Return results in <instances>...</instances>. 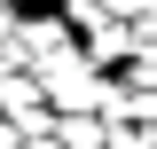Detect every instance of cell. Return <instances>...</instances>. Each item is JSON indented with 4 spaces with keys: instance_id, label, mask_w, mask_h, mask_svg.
I'll list each match as a JSON object with an SVG mask.
<instances>
[{
    "instance_id": "1",
    "label": "cell",
    "mask_w": 157,
    "mask_h": 149,
    "mask_svg": "<svg viewBox=\"0 0 157 149\" xmlns=\"http://www.w3.org/2000/svg\"><path fill=\"white\" fill-rule=\"evenodd\" d=\"M78 47H86V63H102V71H110V63H134V16H110V24H94Z\"/></svg>"
},
{
    "instance_id": "2",
    "label": "cell",
    "mask_w": 157,
    "mask_h": 149,
    "mask_svg": "<svg viewBox=\"0 0 157 149\" xmlns=\"http://www.w3.org/2000/svg\"><path fill=\"white\" fill-rule=\"evenodd\" d=\"M55 141L63 149H102L110 141V118L102 110H55Z\"/></svg>"
},
{
    "instance_id": "3",
    "label": "cell",
    "mask_w": 157,
    "mask_h": 149,
    "mask_svg": "<svg viewBox=\"0 0 157 149\" xmlns=\"http://www.w3.org/2000/svg\"><path fill=\"white\" fill-rule=\"evenodd\" d=\"M102 149H157V126H134V118H126V126H110Z\"/></svg>"
},
{
    "instance_id": "4",
    "label": "cell",
    "mask_w": 157,
    "mask_h": 149,
    "mask_svg": "<svg viewBox=\"0 0 157 149\" xmlns=\"http://www.w3.org/2000/svg\"><path fill=\"white\" fill-rule=\"evenodd\" d=\"M0 149H24V126H16L8 110H0Z\"/></svg>"
},
{
    "instance_id": "5",
    "label": "cell",
    "mask_w": 157,
    "mask_h": 149,
    "mask_svg": "<svg viewBox=\"0 0 157 149\" xmlns=\"http://www.w3.org/2000/svg\"><path fill=\"white\" fill-rule=\"evenodd\" d=\"M141 16H149V24H157V0H149V8H141Z\"/></svg>"
},
{
    "instance_id": "6",
    "label": "cell",
    "mask_w": 157,
    "mask_h": 149,
    "mask_svg": "<svg viewBox=\"0 0 157 149\" xmlns=\"http://www.w3.org/2000/svg\"><path fill=\"white\" fill-rule=\"evenodd\" d=\"M8 8H32V0H8Z\"/></svg>"
}]
</instances>
